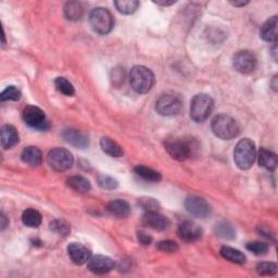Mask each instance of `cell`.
Masks as SVG:
<instances>
[{
    "instance_id": "obj_1",
    "label": "cell",
    "mask_w": 278,
    "mask_h": 278,
    "mask_svg": "<svg viewBox=\"0 0 278 278\" xmlns=\"http://www.w3.org/2000/svg\"><path fill=\"white\" fill-rule=\"evenodd\" d=\"M211 128L214 135L223 141H230V139L237 137L240 132L237 122L231 117L226 114L216 115L212 120Z\"/></svg>"
},
{
    "instance_id": "obj_2",
    "label": "cell",
    "mask_w": 278,
    "mask_h": 278,
    "mask_svg": "<svg viewBox=\"0 0 278 278\" xmlns=\"http://www.w3.org/2000/svg\"><path fill=\"white\" fill-rule=\"evenodd\" d=\"M129 84L138 94L149 91L154 84V75L149 68L143 65H136L129 73Z\"/></svg>"
},
{
    "instance_id": "obj_3",
    "label": "cell",
    "mask_w": 278,
    "mask_h": 278,
    "mask_svg": "<svg viewBox=\"0 0 278 278\" xmlns=\"http://www.w3.org/2000/svg\"><path fill=\"white\" fill-rule=\"evenodd\" d=\"M256 156V145L248 138L242 139L235 148L234 160L240 170H249L253 165Z\"/></svg>"
},
{
    "instance_id": "obj_4",
    "label": "cell",
    "mask_w": 278,
    "mask_h": 278,
    "mask_svg": "<svg viewBox=\"0 0 278 278\" xmlns=\"http://www.w3.org/2000/svg\"><path fill=\"white\" fill-rule=\"evenodd\" d=\"M214 103L208 95L200 94L195 96L190 104V118L197 123H202L210 117Z\"/></svg>"
},
{
    "instance_id": "obj_5",
    "label": "cell",
    "mask_w": 278,
    "mask_h": 278,
    "mask_svg": "<svg viewBox=\"0 0 278 278\" xmlns=\"http://www.w3.org/2000/svg\"><path fill=\"white\" fill-rule=\"evenodd\" d=\"M165 149L173 159L177 161H186L196 153L197 145L194 141L174 139L165 143Z\"/></svg>"
},
{
    "instance_id": "obj_6",
    "label": "cell",
    "mask_w": 278,
    "mask_h": 278,
    "mask_svg": "<svg viewBox=\"0 0 278 278\" xmlns=\"http://www.w3.org/2000/svg\"><path fill=\"white\" fill-rule=\"evenodd\" d=\"M91 29L100 35L110 33L114 25V20L111 12L106 8H96L89 15Z\"/></svg>"
},
{
    "instance_id": "obj_7",
    "label": "cell",
    "mask_w": 278,
    "mask_h": 278,
    "mask_svg": "<svg viewBox=\"0 0 278 278\" xmlns=\"http://www.w3.org/2000/svg\"><path fill=\"white\" fill-rule=\"evenodd\" d=\"M182 109V100L175 94H164L155 102V110L160 115H177Z\"/></svg>"
},
{
    "instance_id": "obj_8",
    "label": "cell",
    "mask_w": 278,
    "mask_h": 278,
    "mask_svg": "<svg viewBox=\"0 0 278 278\" xmlns=\"http://www.w3.org/2000/svg\"><path fill=\"white\" fill-rule=\"evenodd\" d=\"M47 161L51 169L57 172H64L72 168L74 158L68 150L63 148H56L48 153Z\"/></svg>"
},
{
    "instance_id": "obj_9",
    "label": "cell",
    "mask_w": 278,
    "mask_h": 278,
    "mask_svg": "<svg viewBox=\"0 0 278 278\" xmlns=\"http://www.w3.org/2000/svg\"><path fill=\"white\" fill-rule=\"evenodd\" d=\"M23 120L30 127L37 130H47L49 122L43 111L37 107L28 106L23 110Z\"/></svg>"
},
{
    "instance_id": "obj_10",
    "label": "cell",
    "mask_w": 278,
    "mask_h": 278,
    "mask_svg": "<svg viewBox=\"0 0 278 278\" xmlns=\"http://www.w3.org/2000/svg\"><path fill=\"white\" fill-rule=\"evenodd\" d=\"M257 58L248 50H240L233 58V65L241 74H250L257 67Z\"/></svg>"
},
{
    "instance_id": "obj_11",
    "label": "cell",
    "mask_w": 278,
    "mask_h": 278,
    "mask_svg": "<svg viewBox=\"0 0 278 278\" xmlns=\"http://www.w3.org/2000/svg\"><path fill=\"white\" fill-rule=\"evenodd\" d=\"M185 207L189 214L199 219H206L212 213V207L203 198L190 196L185 200Z\"/></svg>"
},
{
    "instance_id": "obj_12",
    "label": "cell",
    "mask_w": 278,
    "mask_h": 278,
    "mask_svg": "<svg viewBox=\"0 0 278 278\" xmlns=\"http://www.w3.org/2000/svg\"><path fill=\"white\" fill-rule=\"evenodd\" d=\"M115 263L111 258L106 256H95L88 261V269L94 274H107L114 268Z\"/></svg>"
},
{
    "instance_id": "obj_13",
    "label": "cell",
    "mask_w": 278,
    "mask_h": 278,
    "mask_svg": "<svg viewBox=\"0 0 278 278\" xmlns=\"http://www.w3.org/2000/svg\"><path fill=\"white\" fill-rule=\"evenodd\" d=\"M177 234L184 241L194 242L201 238L202 230L198 224L191 221H185L179 224Z\"/></svg>"
},
{
    "instance_id": "obj_14",
    "label": "cell",
    "mask_w": 278,
    "mask_h": 278,
    "mask_svg": "<svg viewBox=\"0 0 278 278\" xmlns=\"http://www.w3.org/2000/svg\"><path fill=\"white\" fill-rule=\"evenodd\" d=\"M143 223L148 227L159 231L167 230L171 225L168 217L160 214L159 212H146L143 216Z\"/></svg>"
},
{
    "instance_id": "obj_15",
    "label": "cell",
    "mask_w": 278,
    "mask_h": 278,
    "mask_svg": "<svg viewBox=\"0 0 278 278\" xmlns=\"http://www.w3.org/2000/svg\"><path fill=\"white\" fill-rule=\"evenodd\" d=\"M67 254L70 259L72 260V262L76 265L88 263L90 259V251L78 242L70 243L67 247Z\"/></svg>"
},
{
    "instance_id": "obj_16",
    "label": "cell",
    "mask_w": 278,
    "mask_h": 278,
    "mask_svg": "<svg viewBox=\"0 0 278 278\" xmlns=\"http://www.w3.org/2000/svg\"><path fill=\"white\" fill-rule=\"evenodd\" d=\"M62 136L67 144L72 145L76 148H80V149H84V148L88 147L89 145L88 136H87L84 132H82V130L73 128L65 129Z\"/></svg>"
},
{
    "instance_id": "obj_17",
    "label": "cell",
    "mask_w": 278,
    "mask_h": 278,
    "mask_svg": "<svg viewBox=\"0 0 278 278\" xmlns=\"http://www.w3.org/2000/svg\"><path fill=\"white\" fill-rule=\"evenodd\" d=\"M107 210L111 215L118 217V219H124L130 213L129 204L125 200L121 199L113 200V201L109 202L107 205Z\"/></svg>"
},
{
    "instance_id": "obj_18",
    "label": "cell",
    "mask_w": 278,
    "mask_h": 278,
    "mask_svg": "<svg viewBox=\"0 0 278 278\" xmlns=\"http://www.w3.org/2000/svg\"><path fill=\"white\" fill-rule=\"evenodd\" d=\"M277 24H278V21H277L276 15L271 17L269 20H267L263 24L262 28H261V31H260L261 37H262L265 41L275 43L277 40Z\"/></svg>"
},
{
    "instance_id": "obj_19",
    "label": "cell",
    "mask_w": 278,
    "mask_h": 278,
    "mask_svg": "<svg viewBox=\"0 0 278 278\" xmlns=\"http://www.w3.org/2000/svg\"><path fill=\"white\" fill-rule=\"evenodd\" d=\"M21 159L24 163L31 165V167H38L41 164L42 154L37 147L30 146L26 147L22 151Z\"/></svg>"
},
{
    "instance_id": "obj_20",
    "label": "cell",
    "mask_w": 278,
    "mask_h": 278,
    "mask_svg": "<svg viewBox=\"0 0 278 278\" xmlns=\"http://www.w3.org/2000/svg\"><path fill=\"white\" fill-rule=\"evenodd\" d=\"M19 143V135L12 125H4L2 127V146L4 149H10Z\"/></svg>"
},
{
    "instance_id": "obj_21",
    "label": "cell",
    "mask_w": 278,
    "mask_h": 278,
    "mask_svg": "<svg viewBox=\"0 0 278 278\" xmlns=\"http://www.w3.org/2000/svg\"><path fill=\"white\" fill-rule=\"evenodd\" d=\"M100 146L104 152L109 154L110 156H113V158H121V156H123L124 154L122 147L109 137H102L100 139Z\"/></svg>"
},
{
    "instance_id": "obj_22",
    "label": "cell",
    "mask_w": 278,
    "mask_h": 278,
    "mask_svg": "<svg viewBox=\"0 0 278 278\" xmlns=\"http://www.w3.org/2000/svg\"><path fill=\"white\" fill-rule=\"evenodd\" d=\"M259 163L262 168L268 170V171H274L277 168V155L269 151L265 148H261L259 151Z\"/></svg>"
},
{
    "instance_id": "obj_23",
    "label": "cell",
    "mask_w": 278,
    "mask_h": 278,
    "mask_svg": "<svg viewBox=\"0 0 278 278\" xmlns=\"http://www.w3.org/2000/svg\"><path fill=\"white\" fill-rule=\"evenodd\" d=\"M66 182L70 188H72L73 190L77 191V193L80 194H87L91 189L89 180L81 175L71 176L67 179Z\"/></svg>"
},
{
    "instance_id": "obj_24",
    "label": "cell",
    "mask_w": 278,
    "mask_h": 278,
    "mask_svg": "<svg viewBox=\"0 0 278 278\" xmlns=\"http://www.w3.org/2000/svg\"><path fill=\"white\" fill-rule=\"evenodd\" d=\"M64 15L70 21L80 20L84 14V8L78 2H68L64 6Z\"/></svg>"
},
{
    "instance_id": "obj_25",
    "label": "cell",
    "mask_w": 278,
    "mask_h": 278,
    "mask_svg": "<svg viewBox=\"0 0 278 278\" xmlns=\"http://www.w3.org/2000/svg\"><path fill=\"white\" fill-rule=\"evenodd\" d=\"M221 256L235 264H245L246 263V256L242 253L241 251L234 249L230 247H222L221 249Z\"/></svg>"
},
{
    "instance_id": "obj_26",
    "label": "cell",
    "mask_w": 278,
    "mask_h": 278,
    "mask_svg": "<svg viewBox=\"0 0 278 278\" xmlns=\"http://www.w3.org/2000/svg\"><path fill=\"white\" fill-rule=\"evenodd\" d=\"M214 231L216 236H219L222 239L233 240L236 237V230L233 227V225L228 222H220L215 225Z\"/></svg>"
},
{
    "instance_id": "obj_27",
    "label": "cell",
    "mask_w": 278,
    "mask_h": 278,
    "mask_svg": "<svg viewBox=\"0 0 278 278\" xmlns=\"http://www.w3.org/2000/svg\"><path fill=\"white\" fill-rule=\"evenodd\" d=\"M134 172L139 177H142L143 179L147 181L158 182L162 179V176L159 172H156L150 168H147L145 167V165H137V167L134 169Z\"/></svg>"
},
{
    "instance_id": "obj_28",
    "label": "cell",
    "mask_w": 278,
    "mask_h": 278,
    "mask_svg": "<svg viewBox=\"0 0 278 278\" xmlns=\"http://www.w3.org/2000/svg\"><path fill=\"white\" fill-rule=\"evenodd\" d=\"M22 222L28 227H38L41 224V214L34 208H28L22 214Z\"/></svg>"
},
{
    "instance_id": "obj_29",
    "label": "cell",
    "mask_w": 278,
    "mask_h": 278,
    "mask_svg": "<svg viewBox=\"0 0 278 278\" xmlns=\"http://www.w3.org/2000/svg\"><path fill=\"white\" fill-rule=\"evenodd\" d=\"M114 6L119 12L123 14H132L138 9L139 2L137 0H118V2H114Z\"/></svg>"
},
{
    "instance_id": "obj_30",
    "label": "cell",
    "mask_w": 278,
    "mask_h": 278,
    "mask_svg": "<svg viewBox=\"0 0 278 278\" xmlns=\"http://www.w3.org/2000/svg\"><path fill=\"white\" fill-rule=\"evenodd\" d=\"M125 78H126V72L122 66H117L111 70L110 81H111V84L114 87H117V88H119V87H121L124 84Z\"/></svg>"
},
{
    "instance_id": "obj_31",
    "label": "cell",
    "mask_w": 278,
    "mask_h": 278,
    "mask_svg": "<svg viewBox=\"0 0 278 278\" xmlns=\"http://www.w3.org/2000/svg\"><path fill=\"white\" fill-rule=\"evenodd\" d=\"M138 204L147 212H158L160 210V203L158 200L150 197H142L138 199Z\"/></svg>"
},
{
    "instance_id": "obj_32",
    "label": "cell",
    "mask_w": 278,
    "mask_h": 278,
    "mask_svg": "<svg viewBox=\"0 0 278 278\" xmlns=\"http://www.w3.org/2000/svg\"><path fill=\"white\" fill-rule=\"evenodd\" d=\"M55 85L57 87V89L65 96H73L75 92L73 85L64 77H57L55 81Z\"/></svg>"
},
{
    "instance_id": "obj_33",
    "label": "cell",
    "mask_w": 278,
    "mask_h": 278,
    "mask_svg": "<svg viewBox=\"0 0 278 278\" xmlns=\"http://www.w3.org/2000/svg\"><path fill=\"white\" fill-rule=\"evenodd\" d=\"M21 99V91L15 86H8L0 95L2 101H19Z\"/></svg>"
},
{
    "instance_id": "obj_34",
    "label": "cell",
    "mask_w": 278,
    "mask_h": 278,
    "mask_svg": "<svg viewBox=\"0 0 278 278\" xmlns=\"http://www.w3.org/2000/svg\"><path fill=\"white\" fill-rule=\"evenodd\" d=\"M50 229L61 235V236H67L71 231L70 225L63 220H54L50 223Z\"/></svg>"
},
{
    "instance_id": "obj_35",
    "label": "cell",
    "mask_w": 278,
    "mask_h": 278,
    "mask_svg": "<svg viewBox=\"0 0 278 278\" xmlns=\"http://www.w3.org/2000/svg\"><path fill=\"white\" fill-rule=\"evenodd\" d=\"M247 249L256 256H264V254L267 253L268 246L266 245L265 242L253 241V242H249L248 243Z\"/></svg>"
},
{
    "instance_id": "obj_36",
    "label": "cell",
    "mask_w": 278,
    "mask_h": 278,
    "mask_svg": "<svg viewBox=\"0 0 278 278\" xmlns=\"http://www.w3.org/2000/svg\"><path fill=\"white\" fill-rule=\"evenodd\" d=\"M257 272L263 276H272L277 273V265L273 262H262L258 264Z\"/></svg>"
},
{
    "instance_id": "obj_37",
    "label": "cell",
    "mask_w": 278,
    "mask_h": 278,
    "mask_svg": "<svg viewBox=\"0 0 278 278\" xmlns=\"http://www.w3.org/2000/svg\"><path fill=\"white\" fill-rule=\"evenodd\" d=\"M98 185L102 188V189H106V190H113L118 188L119 186V182L117 179H114L111 176H108V175H100L98 177Z\"/></svg>"
},
{
    "instance_id": "obj_38",
    "label": "cell",
    "mask_w": 278,
    "mask_h": 278,
    "mask_svg": "<svg viewBox=\"0 0 278 278\" xmlns=\"http://www.w3.org/2000/svg\"><path fill=\"white\" fill-rule=\"evenodd\" d=\"M156 248L162 252H168V253H174V252H177L179 249L177 243L172 240H162L158 243Z\"/></svg>"
},
{
    "instance_id": "obj_39",
    "label": "cell",
    "mask_w": 278,
    "mask_h": 278,
    "mask_svg": "<svg viewBox=\"0 0 278 278\" xmlns=\"http://www.w3.org/2000/svg\"><path fill=\"white\" fill-rule=\"evenodd\" d=\"M138 241L144 246H149L150 243L152 242V237L149 236V235H147L146 233L139 231L138 233Z\"/></svg>"
},
{
    "instance_id": "obj_40",
    "label": "cell",
    "mask_w": 278,
    "mask_h": 278,
    "mask_svg": "<svg viewBox=\"0 0 278 278\" xmlns=\"http://www.w3.org/2000/svg\"><path fill=\"white\" fill-rule=\"evenodd\" d=\"M153 3L156 4V5H159V6L167 7V6H172V5H174L176 2H175V0H171V2H167V0H165V2H164V0H155V2H153Z\"/></svg>"
},
{
    "instance_id": "obj_41",
    "label": "cell",
    "mask_w": 278,
    "mask_h": 278,
    "mask_svg": "<svg viewBox=\"0 0 278 278\" xmlns=\"http://www.w3.org/2000/svg\"><path fill=\"white\" fill-rule=\"evenodd\" d=\"M0 220H2V229L4 230L7 227V226H8L9 222H8V220H7V217H6L5 214H2V217H0Z\"/></svg>"
},
{
    "instance_id": "obj_42",
    "label": "cell",
    "mask_w": 278,
    "mask_h": 278,
    "mask_svg": "<svg viewBox=\"0 0 278 278\" xmlns=\"http://www.w3.org/2000/svg\"><path fill=\"white\" fill-rule=\"evenodd\" d=\"M248 4V2H230V5H233L234 7H245Z\"/></svg>"
},
{
    "instance_id": "obj_43",
    "label": "cell",
    "mask_w": 278,
    "mask_h": 278,
    "mask_svg": "<svg viewBox=\"0 0 278 278\" xmlns=\"http://www.w3.org/2000/svg\"><path fill=\"white\" fill-rule=\"evenodd\" d=\"M271 85H272V88H273V90L274 91H277V87H278V84H277V76H274V78H273V81H272V83H271Z\"/></svg>"
},
{
    "instance_id": "obj_44",
    "label": "cell",
    "mask_w": 278,
    "mask_h": 278,
    "mask_svg": "<svg viewBox=\"0 0 278 278\" xmlns=\"http://www.w3.org/2000/svg\"><path fill=\"white\" fill-rule=\"evenodd\" d=\"M276 51H277V47L276 45H274V47L272 48V55H273V59L276 61L277 60V57H276Z\"/></svg>"
}]
</instances>
